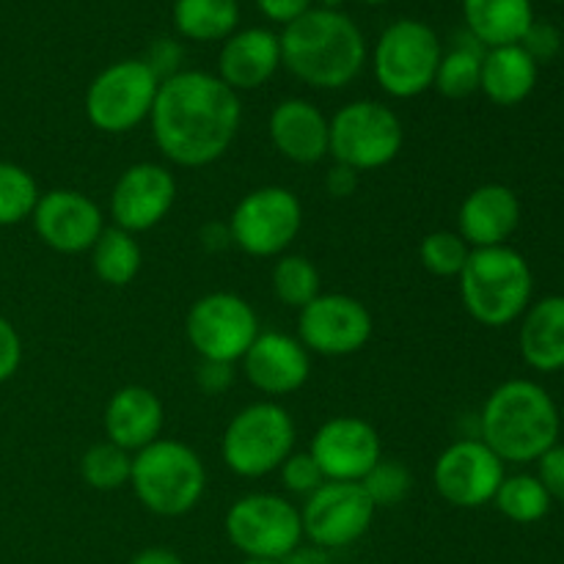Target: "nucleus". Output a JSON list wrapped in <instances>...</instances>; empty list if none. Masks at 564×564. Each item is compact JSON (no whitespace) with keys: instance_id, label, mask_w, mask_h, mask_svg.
I'll use <instances>...</instances> for the list:
<instances>
[{"instance_id":"obj_1","label":"nucleus","mask_w":564,"mask_h":564,"mask_svg":"<svg viewBox=\"0 0 564 564\" xmlns=\"http://www.w3.org/2000/svg\"><path fill=\"white\" fill-rule=\"evenodd\" d=\"M149 124L169 163L207 169L229 152L240 132V94L213 72L182 69L160 80Z\"/></svg>"},{"instance_id":"obj_2","label":"nucleus","mask_w":564,"mask_h":564,"mask_svg":"<svg viewBox=\"0 0 564 564\" xmlns=\"http://www.w3.org/2000/svg\"><path fill=\"white\" fill-rule=\"evenodd\" d=\"M281 64L312 88L339 91L361 75L367 64L364 33L345 11L308 9L279 36Z\"/></svg>"},{"instance_id":"obj_3","label":"nucleus","mask_w":564,"mask_h":564,"mask_svg":"<svg viewBox=\"0 0 564 564\" xmlns=\"http://www.w3.org/2000/svg\"><path fill=\"white\" fill-rule=\"evenodd\" d=\"M560 408L534 380H507L496 386L479 413V435L501 463H538L560 444Z\"/></svg>"},{"instance_id":"obj_4","label":"nucleus","mask_w":564,"mask_h":564,"mask_svg":"<svg viewBox=\"0 0 564 564\" xmlns=\"http://www.w3.org/2000/svg\"><path fill=\"white\" fill-rule=\"evenodd\" d=\"M457 281L463 306L485 328H505L532 306L534 273L527 257L510 246L471 248Z\"/></svg>"},{"instance_id":"obj_5","label":"nucleus","mask_w":564,"mask_h":564,"mask_svg":"<svg viewBox=\"0 0 564 564\" xmlns=\"http://www.w3.org/2000/svg\"><path fill=\"white\" fill-rule=\"evenodd\" d=\"M130 488L143 510L160 518H180L196 510L207 490L202 455L185 441L158 438L132 455Z\"/></svg>"},{"instance_id":"obj_6","label":"nucleus","mask_w":564,"mask_h":564,"mask_svg":"<svg viewBox=\"0 0 564 564\" xmlns=\"http://www.w3.org/2000/svg\"><path fill=\"white\" fill-rule=\"evenodd\" d=\"M295 419L275 400L251 402L231 416L220 438L226 468L242 479H259L279 471L295 452Z\"/></svg>"},{"instance_id":"obj_7","label":"nucleus","mask_w":564,"mask_h":564,"mask_svg":"<svg viewBox=\"0 0 564 564\" xmlns=\"http://www.w3.org/2000/svg\"><path fill=\"white\" fill-rule=\"evenodd\" d=\"M441 39L427 22L397 20L380 33L372 53V72L378 86L394 99H413L433 88L438 72Z\"/></svg>"},{"instance_id":"obj_8","label":"nucleus","mask_w":564,"mask_h":564,"mask_svg":"<svg viewBox=\"0 0 564 564\" xmlns=\"http://www.w3.org/2000/svg\"><path fill=\"white\" fill-rule=\"evenodd\" d=\"M405 143L402 121L389 105L356 99L330 116V158L356 174L394 163Z\"/></svg>"},{"instance_id":"obj_9","label":"nucleus","mask_w":564,"mask_h":564,"mask_svg":"<svg viewBox=\"0 0 564 564\" xmlns=\"http://www.w3.org/2000/svg\"><path fill=\"white\" fill-rule=\"evenodd\" d=\"M160 77L143 58H124L105 66L86 88L83 110L94 130L124 135L152 116Z\"/></svg>"},{"instance_id":"obj_10","label":"nucleus","mask_w":564,"mask_h":564,"mask_svg":"<svg viewBox=\"0 0 564 564\" xmlns=\"http://www.w3.org/2000/svg\"><path fill=\"white\" fill-rule=\"evenodd\" d=\"M303 229V204L290 187L264 185L246 193L231 209V246L257 259H279Z\"/></svg>"},{"instance_id":"obj_11","label":"nucleus","mask_w":564,"mask_h":564,"mask_svg":"<svg viewBox=\"0 0 564 564\" xmlns=\"http://www.w3.org/2000/svg\"><path fill=\"white\" fill-rule=\"evenodd\" d=\"M224 529L246 560H286L303 545L301 510L275 494L237 499L226 512Z\"/></svg>"},{"instance_id":"obj_12","label":"nucleus","mask_w":564,"mask_h":564,"mask_svg":"<svg viewBox=\"0 0 564 564\" xmlns=\"http://www.w3.org/2000/svg\"><path fill=\"white\" fill-rule=\"evenodd\" d=\"M185 334L202 361L237 364L259 336V317L246 297L209 292L187 312Z\"/></svg>"},{"instance_id":"obj_13","label":"nucleus","mask_w":564,"mask_h":564,"mask_svg":"<svg viewBox=\"0 0 564 564\" xmlns=\"http://www.w3.org/2000/svg\"><path fill=\"white\" fill-rule=\"evenodd\" d=\"M372 330L369 308L345 292H319L297 312V339L308 352L325 358H345L364 350Z\"/></svg>"},{"instance_id":"obj_14","label":"nucleus","mask_w":564,"mask_h":564,"mask_svg":"<svg viewBox=\"0 0 564 564\" xmlns=\"http://www.w3.org/2000/svg\"><path fill=\"white\" fill-rule=\"evenodd\" d=\"M375 512L361 482H325L301 510L303 538L323 551L347 549L369 532Z\"/></svg>"},{"instance_id":"obj_15","label":"nucleus","mask_w":564,"mask_h":564,"mask_svg":"<svg viewBox=\"0 0 564 564\" xmlns=\"http://www.w3.org/2000/svg\"><path fill=\"white\" fill-rule=\"evenodd\" d=\"M505 463L479 438H460L446 446L433 466V488L457 510H477L494 501Z\"/></svg>"},{"instance_id":"obj_16","label":"nucleus","mask_w":564,"mask_h":564,"mask_svg":"<svg viewBox=\"0 0 564 564\" xmlns=\"http://www.w3.org/2000/svg\"><path fill=\"white\" fill-rule=\"evenodd\" d=\"M308 455L328 482H361L383 460V444L367 419L334 416L312 435Z\"/></svg>"},{"instance_id":"obj_17","label":"nucleus","mask_w":564,"mask_h":564,"mask_svg":"<svg viewBox=\"0 0 564 564\" xmlns=\"http://www.w3.org/2000/svg\"><path fill=\"white\" fill-rule=\"evenodd\" d=\"M31 224L44 246L53 248L55 253L75 257V253L91 251L105 229V215L86 193L55 187L39 196Z\"/></svg>"},{"instance_id":"obj_18","label":"nucleus","mask_w":564,"mask_h":564,"mask_svg":"<svg viewBox=\"0 0 564 564\" xmlns=\"http://www.w3.org/2000/svg\"><path fill=\"white\" fill-rule=\"evenodd\" d=\"M176 202V176L163 163H135L124 169L110 191L113 226L141 235L169 218Z\"/></svg>"},{"instance_id":"obj_19","label":"nucleus","mask_w":564,"mask_h":564,"mask_svg":"<svg viewBox=\"0 0 564 564\" xmlns=\"http://www.w3.org/2000/svg\"><path fill=\"white\" fill-rule=\"evenodd\" d=\"M240 364L248 383L270 400L301 391L312 375V352L301 345L297 336L281 330H259Z\"/></svg>"},{"instance_id":"obj_20","label":"nucleus","mask_w":564,"mask_h":564,"mask_svg":"<svg viewBox=\"0 0 564 564\" xmlns=\"http://www.w3.org/2000/svg\"><path fill=\"white\" fill-rule=\"evenodd\" d=\"M270 143L295 165H317L330 154V119L301 97L281 99L268 119Z\"/></svg>"},{"instance_id":"obj_21","label":"nucleus","mask_w":564,"mask_h":564,"mask_svg":"<svg viewBox=\"0 0 564 564\" xmlns=\"http://www.w3.org/2000/svg\"><path fill=\"white\" fill-rule=\"evenodd\" d=\"M521 224V202L516 191L499 182L479 185L457 209V235L471 248L507 246Z\"/></svg>"},{"instance_id":"obj_22","label":"nucleus","mask_w":564,"mask_h":564,"mask_svg":"<svg viewBox=\"0 0 564 564\" xmlns=\"http://www.w3.org/2000/svg\"><path fill=\"white\" fill-rule=\"evenodd\" d=\"M165 411L160 397L147 386H121L105 405L102 427L110 444L121 446L130 455L147 449L163 433Z\"/></svg>"},{"instance_id":"obj_23","label":"nucleus","mask_w":564,"mask_h":564,"mask_svg":"<svg viewBox=\"0 0 564 564\" xmlns=\"http://www.w3.org/2000/svg\"><path fill=\"white\" fill-rule=\"evenodd\" d=\"M279 33L268 31V28L235 31L226 39L218 55V77L237 94L262 88L279 72Z\"/></svg>"},{"instance_id":"obj_24","label":"nucleus","mask_w":564,"mask_h":564,"mask_svg":"<svg viewBox=\"0 0 564 564\" xmlns=\"http://www.w3.org/2000/svg\"><path fill=\"white\" fill-rule=\"evenodd\" d=\"M538 69L540 64L521 44L485 50L479 91L499 108H516L538 86Z\"/></svg>"},{"instance_id":"obj_25","label":"nucleus","mask_w":564,"mask_h":564,"mask_svg":"<svg viewBox=\"0 0 564 564\" xmlns=\"http://www.w3.org/2000/svg\"><path fill=\"white\" fill-rule=\"evenodd\" d=\"M523 361L538 372L564 369V295L532 303L518 334Z\"/></svg>"},{"instance_id":"obj_26","label":"nucleus","mask_w":564,"mask_h":564,"mask_svg":"<svg viewBox=\"0 0 564 564\" xmlns=\"http://www.w3.org/2000/svg\"><path fill=\"white\" fill-rule=\"evenodd\" d=\"M466 31L485 50L521 44L534 22L532 0H463Z\"/></svg>"},{"instance_id":"obj_27","label":"nucleus","mask_w":564,"mask_h":564,"mask_svg":"<svg viewBox=\"0 0 564 564\" xmlns=\"http://www.w3.org/2000/svg\"><path fill=\"white\" fill-rule=\"evenodd\" d=\"M171 20L191 42H226L240 25L237 0H174Z\"/></svg>"},{"instance_id":"obj_28","label":"nucleus","mask_w":564,"mask_h":564,"mask_svg":"<svg viewBox=\"0 0 564 564\" xmlns=\"http://www.w3.org/2000/svg\"><path fill=\"white\" fill-rule=\"evenodd\" d=\"M141 264L143 251L135 235L119 229V226H105L91 248L94 275L108 286H127L138 279Z\"/></svg>"},{"instance_id":"obj_29","label":"nucleus","mask_w":564,"mask_h":564,"mask_svg":"<svg viewBox=\"0 0 564 564\" xmlns=\"http://www.w3.org/2000/svg\"><path fill=\"white\" fill-rule=\"evenodd\" d=\"M485 47L471 36L463 33L460 42L455 39L449 50L441 55L438 72H435L433 88L446 99H466L479 91V75H482Z\"/></svg>"},{"instance_id":"obj_30","label":"nucleus","mask_w":564,"mask_h":564,"mask_svg":"<svg viewBox=\"0 0 564 564\" xmlns=\"http://www.w3.org/2000/svg\"><path fill=\"white\" fill-rule=\"evenodd\" d=\"M494 505L512 523H538L549 516L551 496L534 474H512L501 479Z\"/></svg>"},{"instance_id":"obj_31","label":"nucleus","mask_w":564,"mask_h":564,"mask_svg":"<svg viewBox=\"0 0 564 564\" xmlns=\"http://www.w3.org/2000/svg\"><path fill=\"white\" fill-rule=\"evenodd\" d=\"M270 284H273V295L284 306L297 308V312L323 292L319 290L323 281H319L317 264L308 257H301V253H284V257L275 259Z\"/></svg>"},{"instance_id":"obj_32","label":"nucleus","mask_w":564,"mask_h":564,"mask_svg":"<svg viewBox=\"0 0 564 564\" xmlns=\"http://www.w3.org/2000/svg\"><path fill=\"white\" fill-rule=\"evenodd\" d=\"M132 455L121 446L110 444L108 438L88 446L80 457V477L88 488L99 494H113V490L130 485Z\"/></svg>"},{"instance_id":"obj_33","label":"nucleus","mask_w":564,"mask_h":564,"mask_svg":"<svg viewBox=\"0 0 564 564\" xmlns=\"http://www.w3.org/2000/svg\"><path fill=\"white\" fill-rule=\"evenodd\" d=\"M39 185L28 169L0 160V226L31 220L39 202Z\"/></svg>"},{"instance_id":"obj_34","label":"nucleus","mask_w":564,"mask_h":564,"mask_svg":"<svg viewBox=\"0 0 564 564\" xmlns=\"http://www.w3.org/2000/svg\"><path fill=\"white\" fill-rule=\"evenodd\" d=\"M471 246L457 231H430L419 246V259L424 270L435 279H457L468 262Z\"/></svg>"},{"instance_id":"obj_35","label":"nucleus","mask_w":564,"mask_h":564,"mask_svg":"<svg viewBox=\"0 0 564 564\" xmlns=\"http://www.w3.org/2000/svg\"><path fill=\"white\" fill-rule=\"evenodd\" d=\"M361 488L372 499L375 507H397L408 499L413 488L411 471L397 460H380L367 477L361 479Z\"/></svg>"},{"instance_id":"obj_36","label":"nucleus","mask_w":564,"mask_h":564,"mask_svg":"<svg viewBox=\"0 0 564 564\" xmlns=\"http://www.w3.org/2000/svg\"><path fill=\"white\" fill-rule=\"evenodd\" d=\"M279 474H281V482H284V488L290 490V494L306 496V499L314 494V490H319L325 482H328L325 474L319 471L317 460H314L308 452H292V455L281 463Z\"/></svg>"},{"instance_id":"obj_37","label":"nucleus","mask_w":564,"mask_h":564,"mask_svg":"<svg viewBox=\"0 0 564 564\" xmlns=\"http://www.w3.org/2000/svg\"><path fill=\"white\" fill-rule=\"evenodd\" d=\"M521 47L527 50L538 64H545V61H551L562 50L560 28L551 25V22L534 20L532 28L527 31V36L521 39Z\"/></svg>"},{"instance_id":"obj_38","label":"nucleus","mask_w":564,"mask_h":564,"mask_svg":"<svg viewBox=\"0 0 564 564\" xmlns=\"http://www.w3.org/2000/svg\"><path fill=\"white\" fill-rule=\"evenodd\" d=\"M534 477L543 482L545 494L551 496V501H562L564 505V446L556 444L545 452L538 460V474Z\"/></svg>"},{"instance_id":"obj_39","label":"nucleus","mask_w":564,"mask_h":564,"mask_svg":"<svg viewBox=\"0 0 564 564\" xmlns=\"http://www.w3.org/2000/svg\"><path fill=\"white\" fill-rule=\"evenodd\" d=\"M143 61H147L149 69H152L160 80H165V77L182 72V47L174 39H154V42L149 44Z\"/></svg>"},{"instance_id":"obj_40","label":"nucleus","mask_w":564,"mask_h":564,"mask_svg":"<svg viewBox=\"0 0 564 564\" xmlns=\"http://www.w3.org/2000/svg\"><path fill=\"white\" fill-rule=\"evenodd\" d=\"M22 364V339L14 325L0 314V383L11 380Z\"/></svg>"},{"instance_id":"obj_41","label":"nucleus","mask_w":564,"mask_h":564,"mask_svg":"<svg viewBox=\"0 0 564 564\" xmlns=\"http://www.w3.org/2000/svg\"><path fill=\"white\" fill-rule=\"evenodd\" d=\"M196 383L204 394L220 397L235 383V364L224 361H202L196 369Z\"/></svg>"},{"instance_id":"obj_42","label":"nucleus","mask_w":564,"mask_h":564,"mask_svg":"<svg viewBox=\"0 0 564 564\" xmlns=\"http://www.w3.org/2000/svg\"><path fill=\"white\" fill-rule=\"evenodd\" d=\"M312 3L314 0H257L259 11H262L270 22H279V25H290L292 20L306 14V11L312 9Z\"/></svg>"},{"instance_id":"obj_43","label":"nucleus","mask_w":564,"mask_h":564,"mask_svg":"<svg viewBox=\"0 0 564 564\" xmlns=\"http://www.w3.org/2000/svg\"><path fill=\"white\" fill-rule=\"evenodd\" d=\"M325 191L334 198L352 196L358 191V174L352 169H347V165L334 163L328 174H325Z\"/></svg>"},{"instance_id":"obj_44","label":"nucleus","mask_w":564,"mask_h":564,"mask_svg":"<svg viewBox=\"0 0 564 564\" xmlns=\"http://www.w3.org/2000/svg\"><path fill=\"white\" fill-rule=\"evenodd\" d=\"M198 237H202V246L207 248L209 253H213V251H224V248L231 246L229 224H207Z\"/></svg>"},{"instance_id":"obj_45","label":"nucleus","mask_w":564,"mask_h":564,"mask_svg":"<svg viewBox=\"0 0 564 564\" xmlns=\"http://www.w3.org/2000/svg\"><path fill=\"white\" fill-rule=\"evenodd\" d=\"M130 564H185V562L169 549H143L141 554L132 556Z\"/></svg>"},{"instance_id":"obj_46","label":"nucleus","mask_w":564,"mask_h":564,"mask_svg":"<svg viewBox=\"0 0 564 564\" xmlns=\"http://www.w3.org/2000/svg\"><path fill=\"white\" fill-rule=\"evenodd\" d=\"M286 564H330L328 562V551L317 549V545H308V549H295L290 556L284 560Z\"/></svg>"},{"instance_id":"obj_47","label":"nucleus","mask_w":564,"mask_h":564,"mask_svg":"<svg viewBox=\"0 0 564 564\" xmlns=\"http://www.w3.org/2000/svg\"><path fill=\"white\" fill-rule=\"evenodd\" d=\"M319 3V9H334V11H339V6L345 3V0H317Z\"/></svg>"},{"instance_id":"obj_48","label":"nucleus","mask_w":564,"mask_h":564,"mask_svg":"<svg viewBox=\"0 0 564 564\" xmlns=\"http://www.w3.org/2000/svg\"><path fill=\"white\" fill-rule=\"evenodd\" d=\"M240 564H286V562L284 560H246Z\"/></svg>"},{"instance_id":"obj_49","label":"nucleus","mask_w":564,"mask_h":564,"mask_svg":"<svg viewBox=\"0 0 564 564\" xmlns=\"http://www.w3.org/2000/svg\"><path fill=\"white\" fill-rule=\"evenodd\" d=\"M361 3H367V6H380V3H386V0H361Z\"/></svg>"}]
</instances>
